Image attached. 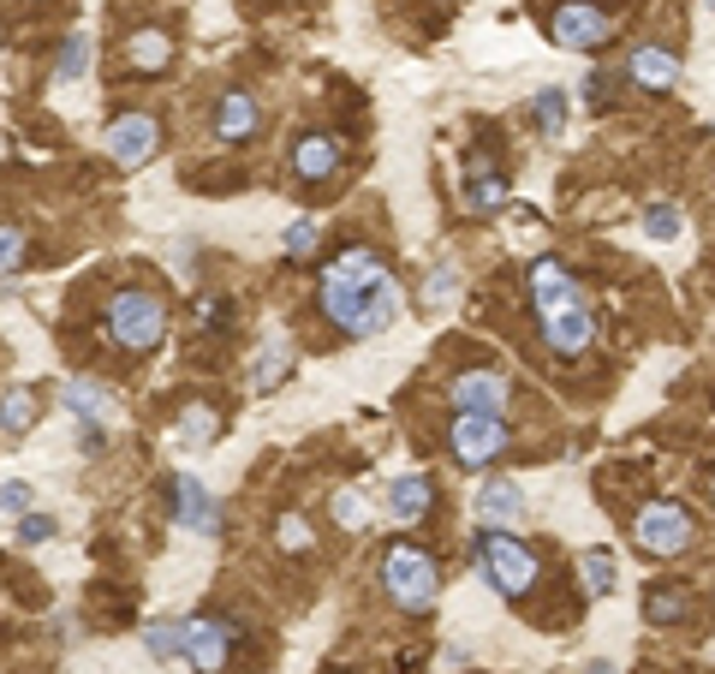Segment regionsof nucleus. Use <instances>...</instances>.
Here are the masks:
<instances>
[{
	"mask_svg": "<svg viewBox=\"0 0 715 674\" xmlns=\"http://www.w3.org/2000/svg\"><path fill=\"white\" fill-rule=\"evenodd\" d=\"M323 316L352 340L381 335L400 316V287L376 263V251H358V245L340 251V263L323 275Z\"/></svg>",
	"mask_w": 715,
	"mask_h": 674,
	"instance_id": "1",
	"label": "nucleus"
},
{
	"mask_svg": "<svg viewBox=\"0 0 715 674\" xmlns=\"http://www.w3.org/2000/svg\"><path fill=\"white\" fill-rule=\"evenodd\" d=\"M531 304H536V323H543V340L560 352V359H579V352L596 340L591 304H584L579 281H572L555 257L531 263Z\"/></svg>",
	"mask_w": 715,
	"mask_h": 674,
	"instance_id": "2",
	"label": "nucleus"
},
{
	"mask_svg": "<svg viewBox=\"0 0 715 674\" xmlns=\"http://www.w3.org/2000/svg\"><path fill=\"white\" fill-rule=\"evenodd\" d=\"M381 585H388V597L400 609H412V615L436 609V597H441V574L417 543H393V550L381 555Z\"/></svg>",
	"mask_w": 715,
	"mask_h": 674,
	"instance_id": "3",
	"label": "nucleus"
},
{
	"mask_svg": "<svg viewBox=\"0 0 715 674\" xmlns=\"http://www.w3.org/2000/svg\"><path fill=\"white\" fill-rule=\"evenodd\" d=\"M168 335V311L156 292H113L108 299V340L125 352H149Z\"/></svg>",
	"mask_w": 715,
	"mask_h": 674,
	"instance_id": "4",
	"label": "nucleus"
},
{
	"mask_svg": "<svg viewBox=\"0 0 715 674\" xmlns=\"http://www.w3.org/2000/svg\"><path fill=\"white\" fill-rule=\"evenodd\" d=\"M477 567H483V579H489L501 597H525L536 585V555L519 538L489 531V526H483V538H477Z\"/></svg>",
	"mask_w": 715,
	"mask_h": 674,
	"instance_id": "5",
	"label": "nucleus"
},
{
	"mask_svg": "<svg viewBox=\"0 0 715 674\" xmlns=\"http://www.w3.org/2000/svg\"><path fill=\"white\" fill-rule=\"evenodd\" d=\"M638 550L644 555H656V562H674V555H686L692 550V538H698V526H692V514H686L680 502H650L644 514H638Z\"/></svg>",
	"mask_w": 715,
	"mask_h": 674,
	"instance_id": "6",
	"label": "nucleus"
},
{
	"mask_svg": "<svg viewBox=\"0 0 715 674\" xmlns=\"http://www.w3.org/2000/svg\"><path fill=\"white\" fill-rule=\"evenodd\" d=\"M548 31H555L560 48H603L608 36H615V19H608L596 0H560Z\"/></svg>",
	"mask_w": 715,
	"mask_h": 674,
	"instance_id": "7",
	"label": "nucleus"
},
{
	"mask_svg": "<svg viewBox=\"0 0 715 674\" xmlns=\"http://www.w3.org/2000/svg\"><path fill=\"white\" fill-rule=\"evenodd\" d=\"M459 466H489L495 454L507 448V424L501 418H477V412H459L453 418V436H447Z\"/></svg>",
	"mask_w": 715,
	"mask_h": 674,
	"instance_id": "8",
	"label": "nucleus"
},
{
	"mask_svg": "<svg viewBox=\"0 0 715 674\" xmlns=\"http://www.w3.org/2000/svg\"><path fill=\"white\" fill-rule=\"evenodd\" d=\"M60 400H66V412H78L84 418V442L89 448H101V430L120 418V406H113V394L101 388V383H89V376H72L66 388H60Z\"/></svg>",
	"mask_w": 715,
	"mask_h": 674,
	"instance_id": "9",
	"label": "nucleus"
},
{
	"mask_svg": "<svg viewBox=\"0 0 715 674\" xmlns=\"http://www.w3.org/2000/svg\"><path fill=\"white\" fill-rule=\"evenodd\" d=\"M101 149H108L120 168H144L156 156V120L149 113H120V120L101 132Z\"/></svg>",
	"mask_w": 715,
	"mask_h": 674,
	"instance_id": "10",
	"label": "nucleus"
},
{
	"mask_svg": "<svg viewBox=\"0 0 715 674\" xmlns=\"http://www.w3.org/2000/svg\"><path fill=\"white\" fill-rule=\"evenodd\" d=\"M227 651H233V627L227 621H185V657L197 674H221L227 669Z\"/></svg>",
	"mask_w": 715,
	"mask_h": 674,
	"instance_id": "11",
	"label": "nucleus"
},
{
	"mask_svg": "<svg viewBox=\"0 0 715 674\" xmlns=\"http://www.w3.org/2000/svg\"><path fill=\"white\" fill-rule=\"evenodd\" d=\"M173 519L185 531H197V538H215V526H221V507H215V495L203 490V478L179 472L173 478Z\"/></svg>",
	"mask_w": 715,
	"mask_h": 674,
	"instance_id": "12",
	"label": "nucleus"
},
{
	"mask_svg": "<svg viewBox=\"0 0 715 674\" xmlns=\"http://www.w3.org/2000/svg\"><path fill=\"white\" fill-rule=\"evenodd\" d=\"M453 406L477 418H501L507 406V376L501 371H459L453 376Z\"/></svg>",
	"mask_w": 715,
	"mask_h": 674,
	"instance_id": "13",
	"label": "nucleus"
},
{
	"mask_svg": "<svg viewBox=\"0 0 715 674\" xmlns=\"http://www.w3.org/2000/svg\"><path fill=\"white\" fill-rule=\"evenodd\" d=\"M632 84H644V91H674V79H680V60H674V48H662V43H644V48H632Z\"/></svg>",
	"mask_w": 715,
	"mask_h": 674,
	"instance_id": "14",
	"label": "nucleus"
},
{
	"mask_svg": "<svg viewBox=\"0 0 715 674\" xmlns=\"http://www.w3.org/2000/svg\"><path fill=\"white\" fill-rule=\"evenodd\" d=\"M251 132H257V96L251 91L221 96V108H215V137H221V144H239V137H251Z\"/></svg>",
	"mask_w": 715,
	"mask_h": 674,
	"instance_id": "15",
	"label": "nucleus"
},
{
	"mask_svg": "<svg viewBox=\"0 0 715 674\" xmlns=\"http://www.w3.org/2000/svg\"><path fill=\"white\" fill-rule=\"evenodd\" d=\"M388 514L400 519V526H417V519L429 514V478L424 472H405L388 483Z\"/></svg>",
	"mask_w": 715,
	"mask_h": 674,
	"instance_id": "16",
	"label": "nucleus"
},
{
	"mask_svg": "<svg viewBox=\"0 0 715 674\" xmlns=\"http://www.w3.org/2000/svg\"><path fill=\"white\" fill-rule=\"evenodd\" d=\"M292 168H299L304 180H328V173L340 168V137H323V132L299 137V144H292Z\"/></svg>",
	"mask_w": 715,
	"mask_h": 674,
	"instance_id": "17",
	"label": "nucleus"
},
{
	"mask_svg": "<svg viewBox=\"0 0 715 674\" xmlns=\"http://www.w3.org/2000/svg\"><path fill=\"white\" fill-rule=\"evenodd\" d=\"M168 55H173L168 31H137L132 43H125V67L132 72H168Z\"/></svg>",
	"mask_w": 715,
	"mask_h": 674,
	"instance_id": "18",
	"label": "nucleus"
},
{
	"mask_svg": "<svg viewBox=\"0 0 715 674\" xmlns=\"http://www.w3.org/2000/svg\"><path fill=\"white\" fill-rule=\"evenodd\" d=\"M519 507H525V502H519V490H513V483H483L477 514H483V526H489V531L513 526V519H519Z\"/></svg>",
	"mask_w": 715,
	"mask_h": 674,
	"instance_id": "19",
	"label": "nucleus"
},
{
	"mask_svg": "<svg viewBox=\"0 0 715 674\" xmlns=\"http://www.w3.org/2000/svg\"><path fill=\"white\" fill-rule=\"evenodd\" d=\"M287 364H292V340L287 335H268V347L251 359V388H275L280 376H287Z\"/></svg>",
	"mask_w": 715,
	"mask_h": 674,
	"instance_id": "20",
	"label": "nucleus"
},
{
	"mask_svg": "<svg viewBox=\"0 0 715 674\" xmlns=\"http://www.w3.org/2000/svg\"><path fill=\"white\" fill-rule=\"evenodd\" d=\"M692 615V597L674 591V585H656V591H644V621H656V627H674V621Z\"/></svg>",
	"mask_w": 715,
	"mask_h": 674,
	"instance_id": "21",
	"label": "nucleus"
},
{
	"mask_svg": "<svg viewBox=\"0 0 715 674\" xmlns=\"http://www.w3.org/2000/svg\"><path fill=\"white\" fill-rule=\"evenodd\" d=\"M215 436H221V418H215L209 406H185V412H179V442H185V448H209Z\"/></svg>",
	"mask_w": 715,
	"mask_h": 674,
	"instance_id": "22",
	"label": "nucleus"
},
{
	"mask_svg": "<svg viewBox=\"0 0 715 674\" xmlns=\"http://www.w3.org/2000/svg\"><path fill=\"white\" fill-rule=\"evenodd\" d=\"M31 424H36V394L31 388H7L0 394V430L19 436V430H31Z\"/></svg>",
	"mask_w": 715,
	"mask_h": 674,
	"instance_id": "23",
	"label": "nucleus"
},
{
	"mask_svg": "<svg viewBox=\"0 0 715 674\" xmlns=\"http://www.w3.org/2000/svg\"><path fill=\"white\" fill-rule=\"evenodd\" d=\"M144 645H149V657H161V663L185 657V621H149V627H144Z\"/></svg>",
	"mask_w": 715,
	"mask_h": 674,
	"instance_id": "24",
	"label": "nucleus"
},
{
	"mask_svg": "<svg viewBox=\"0 0 715 674\" xmlns=\"http://www.w3.org/2000/svg\"><path fill=\"white\" fill-rule=\"evenodd\" d=\"M465 197H471V209H477V215H489V209H501V203H507V180H495V173H483V161H471Z\"/></svg>",
	"mask_w": 715,
	"mask_h": 674,
	"instance_id": "25",
	"label": "nucleus"
},
{
	"mask_svg": "<svg viewBox=\"0 0 715 674\" xmlns=\"http://www.w3.org/2000/svg\"><path fill=\"white\" fill-rule=\"evenodd\" d=\"M579 579H584V591H591V597H608V591H615V555H608V550L579 555Z\"/></svg>",
	"mask_w": 715,
	"mask_h": 674,
	"instance_id": "26",
	"label": "nucleus"
},
{
	"mask_svg": "<svg viewBox=\"0 0 715 674\" xmlns=\"http://www.w3.org/2000/svg\"><path fill=\"white\" fill-rule=\"evenodd\" d=\"M84 72H89V36H72L54 60V84H78Z\"/></svg>",
	"mask_w": 715,
	"mask_h": 674,
	"instance_id": "27",
	"label": "nucleus"
},
{
	"mask_svg": "<svg viewBox=\"0 0 715 674\" xmlns=\"http://www.w3.org/2000/svg\"><path fill=\"white\" fill-rule=\"evenodd\" d=\"M536 132H548V137L567 132V91H543L536 96Z\"/></svg>",
	"mask_w": 715,
	"mask_h": 674,
	"instance_id": "28",
	"label": "nucleus"
},
{
	"mask_svg": "<svg viewBox=\"0 0 715 674\" xmlns=\"http://www.w3.org/2000/svg\"><path fill=\"white\" fill-rule=\"evenodd\" d=\"M275 543H280L287 555H304V550H311V519H304V514H280Z\"/></svg>",
	"mask_w": 715,
	"mask_h": 674,
	"instance_id": "29",
	"label": "nucleus"
},
{
	"mask_svg": "<svg viewBox=\"0 0 715 674\" xmlns=\"http://www.w3.org/2000/svg\"><path fill=\"white\" fill-rule=\"evenodd\" d=\"M316 239H323V227H316V221H292L287 227V263H311L316 257Z\"/></svg>",
	"mask_w": 715,
	"mask_h": 674,
	"instance_id": "30",
	"label": "nucleus"
},
{
	"mask_svg": "<svg viewBox=\"0 0 715 674\" xmlns=\"http://www.w3.org/2000/svg\"><path fill=\"white\" fill-rule=\"evenodd\" d=\"M335 519H340L347 531H364V526H369V502H364L358 490H340V495H335Z\"/></svg>",
	"mask_w": 715,
	"mask_h": 674,
	"instance_id": "31",
	"label": "nucleus"
},
{
	"mask_svg": "<svg viewBox=\"0 0 715 674\" xmlns=\"http://www.w3.org/2000/svg\"><path fill=\"white\" fill-rule=\"evenodd\" d=\"M644 233L650 239H674L680 233V209H674V203H656V209L644 215Z\"/></svg>",
	"mask_w": 715,
	"mask_h": 674,
	"instance_id": "32",
	"label": "nucleus"
},
{
	"mask_svg": "<svg viewBox=\"0 0 715 674\" xmlns=\"http://www.w3.org/2000/svg\"><path fill=\"white\" fill-rule=\"evenodd\" d=\"M453 287H459V269L453 263H441V269L429 275V287H424V304H447L453 299Z\"/></svg>",
	"mask_w": 715,
	"mask_h": 674,
	"instance_id": "33",
	"label": "nucleus"
},
{
	"mask_svg": "<svg viewBox=\"0 0 715 674\" xmlns=\"http://www.w3.org/2000/svg\"><path fill=\"white\" fill-rule=\"evenodd\" d=\"M0 514H31V483H19V478H7L0 483Z\"/></svg>",
	"mask_w": 715,
	"mask_h": 674,
	"instance_id": "34",
	"label": "nucleus"
},
{
	"mask_svg": "<svg viewBox=\"0 0 715 674\" xmlns=\"http://www.w3.org/2000/svg\"><path fill=\"white\" fill-rule=\"evenodd\" d=\"M24 263V233L19 227H0V275H12Z\"/></svg>",
	"mask_w": 715,
	"mask_h": 674,
	"instance_id": "35",
	"label": "nucleus"
},
{
	"mask_svg": "<svg viewBox=\"0 0 715 674\" xmlns=\"http://www.w3.org/2000/svg\"><path fill=\"white\" fill-rule=\"evenodd\" d=\"M19 538L36 550V543H48V538H54V519H48V514H24V519H19Z\"/></svg>",
	"mask_w": 715,
	"mask_h": 674,
	"instance_id": "36",
	"label": "nucleus"
},
{
	"mask_svg": "<svg viewBox=\"0 0 715 674\" xmlns=\"http://www.w3.org/2000/svg\"><path fill=\"white\" fill-rule=\"evenodd\" d=\"M584 96H591V101H608V96H615V79H608V72H591V79H584Z\"/></svg>",
	"mask_w": 715,
	"mask_h": 674,
	"instance_id": "37",
	"label": "nucleus"
},
{
	"mask_svg": "<svg viewBox=\"0 0 715 674\" xmlns=\"http://www.w3.org/2000/svg\"><path fill=\"white\" fill-rule=\"evenodd\" d=\"M197 316L203 323H227V304L221 299H197Z\"/></svg>",
	"mask_w": 715,
	"mask_h": 674,
	"instance_id": "38",
	"label": "nucleus"
},
{
	"mask_svg": "<svg viewBox=\"0 0 715 674\" xmlns=\"http://www.w3.org/2000/svg\"><path fill=\"white\" fill-rule=\"evenodd\" d=\"M584 674H615V663H591V669H584Z\"/></svg>",
	"mask_w": 715,
	"mask_h": 674,
	"instance_id": "39",
	"label": "nucleus"
},
{
	"mask_svg": "<svg viewBox=\"0 0 715 674\" xmlns=\"http://www.w3.org/2000/svg\"><path fill=\"white\" fill-rule=\"evenodd\" d=\"M710 490H715V483H710Z\"/></svg>",
	"mask_w": 715,
	"mask_h": 674,
	"instance_id": "40",
	"label": "nucleus"
}]
</instances>
